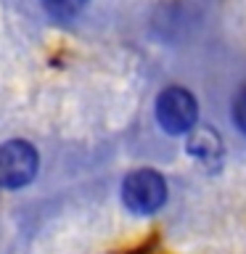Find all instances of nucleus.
I'll return each mask as SVG.
<instances>
[{"mask_svg":"<svg viewBox=\"0 0 246 254\" xmlns=\"http://www.w3.org/2000/svg\"><path fill=\"white\" fill-rule=\"evenodd\" d=\"M40 170V156L27 140H8L0 146V188L19 190L35 180Z\"/></svg>","mask_w":246,"mask_h":254,"instance_id":"f257e3e1","label":"nucleus"},{"mask_svg":"<svg viewBox=\"0 0 246 254\" xmlns=\"http://www.w3.org/2000/svg\"><path fill=\"white\" fill-rule=\"evenodd\" d=\"M122 201L135 214H154L167 201V183L154 170H135L122 183Z\"/></svg>","mask_w":246,"mask_h":254,"instance_id":"f03ea898","label":"nucleus"},{"mask_svg":"<svg viewBox=\"0 0 246 254\" xmlns=\"http://www.w3.org/2000/svg\"><path fill=\"white\" fill-rule=\"evenodd\" d=\"M198 117L196 95L185 87H167L156 98V122L162 125L164 132L180 135L190 132Z\"/></svg>","mask_w":246,"mask_h":254,"instance_id":"7ed1b4c3","label":"nucleus"},{"mask_svg":"<svg viewBox=\"0 0 246 254\" xmlns=\"http://www.w3.org/2000/svg\"><path fill=\"white\" fill-rule=\"evenodd\" d=\"M188 151L206 167H217L222 159V138L209 127H196L188 135Z\"/></svg>","mask_w":246,"mask_h":254,"instance_id":"20e7f679","label":"nucleus"},{"mask_svg":"<svg viewBox=\"0 0 246 254\" xmlns=\"http://www.w3.org/2000/svg\"><path fill=\"white\" fill-rule=\"evenodd\" d=\"M87 5V0H43V8L48 16L56 21H69L74 16L82 13V8Z\"/></svg>","mask_w":246,"mask_h":254,"instance_id":"39448f33","label":"nucleus"},{"mask_svg":"<svg viewBox=\"0 0 246 254\" xmlns=\"http://www.w3.org/2000/svg\"><path fill=\"white\" fill-rule=\"evenodd\" d=\"M230 117H233V125L246 135V87H241V90L236 93V98H233V111H230Z\"/></svg>","mask_w":246,"mask_h":254,"instance_id":"423d86ee","label":"nucleus"}]
</instances>
